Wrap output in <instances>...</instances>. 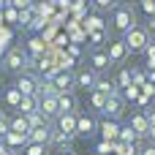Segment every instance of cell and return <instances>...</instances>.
<instances>
[{"instance_id":"bcb514c9","label":"cell","mask_w":155,"mask_h":155,"mask_svg":"<svg viewBox=\"0 0 155 155\" xmlns=\"http://www.w3.org/2000/svg\"><path fill=\"white\" fill-rule=\"evenodd\" d=\"M57 155H74V153H71V150H63V153H57Z\"/></svg>"},{"instance_id":"60d3db41","label":"cell","mask_w":155,"mask_h":155,"mask_svg":"<svg viewBox=\"0 0 155 155\" xmlns=\"http://www.w3.org/2000/svg\"><path fill=\"white\" fill-rule=\"evenodd\" d=\"M139 155H155V144H147V147H142Z\"/></svg>"},{"instance_id":"1f68e13d","label":"cell","mask_w":155,"mask_h":155,"mask_svg":"<svg viewBox=\"0 0 155 155\" xmlns=\"http://www.w3.org/2000/svg\"><path fill=\"white\" fill-rule=\"evenodd\" d=\"M46 22H49L46 16H33V22L27 25V30H33V33H38V30H44V27H46Z\"/></svg>"},{"instance_id":"74e56055","label":"cell","mask_w":155,"mask_h":155,"mask_svg":"<svg viewBox=\"0 0 155 155\" xmlns=\"http://www.w3.org/2000/svg\"><path fill=\"white\" fill-rule=\"evenodd\" d=\"M8 131H11V123H8V120L3 117V120H0V139H3V136H5Z\"/></svg>"},{"instance_id":"f907efd6","label":"cell","mask_w":155,"mask_h":155,"mask_svg":"<svg viewBox=\"0 0 155 155\" xmlns=\"http://www.w3.org/2000/svg\"><path fill=\"white\" fill-rule=\"evenodd\" d=\"M3 117H5V114H3V112H0V120H3Z\"/></svg>"},{"instance_id":"836d02e7","label":"cell","mask_w":155,"mask_h":155,"mask_svg":"<svg viewBox=\"0 0 155 155\" xmlns=\"http://www.w3.org/2000/svg\"><path fill=\"white\" fill-rule=\"evenodd\" d=\"M93 5H95V11H112V8H117V0H93Z\"/></svg>"},{"instance_id":"cb8c5ba5","label":"cell","mask_w":155,"mask_h":155,"mask_svg":"<svg viewBox=\"0 0 155 155\" xmlns=\"http://www.w3.org/2000/svg\"><path fill=\"white\" fill-rule=\"evenodd\" d=\"M106 93H101V90H90V104H93V109L95 112H101L104 109V104H106Z\"/></svg>"},{"instance_id":"484cf974","label":"cell","mask_w":155,"mask_h":155,"mask_svg":"<svg viewBox=\"0 0 155 155\" xmlns=\"http://www.w3.org/2000/svg\"><path fill=\"white\" fill-rule=\"evenodd\" d=\"M117 139H120V142H125V144H134V142L139 139V134H136V131H134V128L128 125V128H120V134H117Z\"/></svg>"},{"instance_id":"5b68a950","label":"cell","mask_w":155,"mask_h":155,"mask_svg":"<svg viewBox=\"0 0 155 155\" xmlns=\"http://www.w3.org/2000/svg\"><path fill=\"white\" fill-rule=\"evenodd\" d=\"M123 109H125V98H123L120 93H114V95H109V98H106V104H104L101 114H104V117H109V120H120V117H123Z\"/></svg>"},{"instance_id":"4316f807","label":"cell","mask_w":155,"mask_h":155,"mask_svg":"<svg viewBox=\"0 0 155 155\" xmlns=\"http://www.w3.org/2000/svg\"><path fill=\"white\" fill-rule=\"evenodd\" d=\"M117 90H125V87H131V71L128 68H120V74H117Z\"/></svg>"},{"instance_id":"ffe728a7","label":"cell","mask_w":155,"mask_h":155,"mask_svg":"<svg viewBox=\"0 0 155 155\" xmlns=\"http://www.w3.org/2000/svg\"><path fill=\"white\" fill-rule=\"evenodd\" d=\"M3 142L14 150V147H25V144H27V136H25V134H16V131H8V134L3 136Z\"/></svg>"},{"instance_id":"816d5d0a","label":"cell","mask_w":155,"mask_h":155,"mask_svg":"<svg viewBox=\"0 0 155 155\" xmlns=\"http://www.w3.org/2000/svg\"><path fill=\"white\" fill-rule=\"evenodd\" d=\"M131 3H139V0H131Z\"/></svg>"},{"instance_id":"8d00e7d4","label":"cell","mask_w":155,"mask_h":155,"mask_svg":"<svg viewBox=\"0 0 155 155\" xmlns=\"http://www.w3.org/2000/svg\"><path fill=\"white\" fill-rule=\"evenodd\" d=\"M95 153L98 155H109V153H114V144H112V142H101V144L95 147Z\"/></svg>"},{"instance_id":"ac0fdd59","label":"cell","mask_w":155,"mask_h":155,"mask_svg":"<svg viewBox=\"0 0 155 155\" xmlns=\"http://www.w3.org/2000/svg\"><path fill=\"white\" fill-rule=\"evenodd\" d=\"M93 90H101V93H106V95H114V93H120V90H117V84H114L112 79L101 76V74H98V79H95V87H93Z\"/></svg>"},{"instance_id":"9c48e42d","label":"cell","mask_w":155,"mask_h":155,"mask_svg":"<svg viewBox=\"0 0 155 155\" xmlns=\"http://www.w3.org/2000/svg\"><path fill=\"white\" fill-rule=\"evenodd\" d=\"M98 131V123L90 114H76V136H93Z\"/></svg>"},{"instance_id":"2e32d148","label":"cell","mask_w":155,"mask_h":155,"mask_svg":"<svg viewBox=\"0 0 155 155\" xmlns=\"http://www.w3.org/2000/svg\"><path fill=\"white\" fill-rule=\"evenodd\" d=\"M90 63H93V71H106L109 65H112V60H109V54L106 52H93V57H90Z\"/></svg>"},{"instance_id":"f1b7e54d","label":"cell","mask_w":155,"mask_h":155,"mask_svg":"<svg viewBox=\"0 0 155 155\" xmlns=\"http://www.w3.org/2000/svg\"><path fill=\"white\" fill-rule=\"evenodd\" d=\"M19 101H22V93H19L16 87H8V93H5V104L16 109V106H19Z\"/></svg>"},{"instance_id":"e575fe53","label":"cell","mask_w":155,"mask_h":155,"mask_svg":"<svg viewBox=\"0 0 155 155\" xmlns=\"http://www.w3.org/2000/svg\"><path fill=\"white\" fill-rule=\"evenodd\" d=\"M3 19H5V22H14V25H16V19H19V11H16L14 5H5V11H3Z\"/></svg>"},{"instance_id":"ee69618b","label":"cell","mask_w":155,"mask_h":155,"mask_svg":"<svg viewBox=\"0 0 155 155\" xmlns=\"http://www.w3.org/2000/svg\"><path fill=\"white\" fill-rule=\"evenodd\" d=\"M144 114H147V120H150V125H155V109H147Z\"/></svg>"},{"instance_id":"6da1fadb","label":"cell","mask_w":155,"mask_h":155,"mask_svg":"<svg viewBox=\"0 0 155 155\" xmlns=\"http://www.w3.org/2000/svg\"><path fill=\"white\" fill-rule=\"evenodd\" d=\"M112 27H114V33H120V35H125L131 27H136V14H134V8H131V5H117V8H112Z\"/></svg>"},{"instance_id":"f35d334b","label":"cell","mask_w":155,"mask_h":155,"mask_svg":"<svg viewBox=\"0 0 155 155\" xmlns=\"http://www.w3.org/2000/svg\"><path fill=\"white\" fill-rule=\"evenodd\" d=\"M142 5H144V11L147 14H155V0H139Z\"/></svg>"},{"instance_id":"e0dca14e","label":"cell","mask_w":155,"mask_h":155,"mask_svg":"<svg viewBox=\"0 0 155 155\" xmlns=\"http://www.w3.org/2000/svg\"><path fill=\"white\" fill-rule=\"evenodd\" d=\"M19 114H30V112H38V95H22L19 101Z\"/></svg>"},{"instance_id":"7402d4cb","label":"cell","mask_w":155,"mask_h":155,"mask_svg":"<svg viewBox=\"0 0 155 155\" xmlns=\"http://www.w3.org/2000/svg\"><path fill=\"white\" fill-rule=\"evenodd\" d=\"M25 117H27V125H30V131H33V128H41V125H49V123H52V120H49V117H44L41 112H30V114H25Z\"/></svg>"},{"instance_id":"7bdbcfd3","label":"cell","mask_w":155,"mask_h":155,"mask_svg":"<svg viewBox=\"0 0 155 155\" xmlns=\"http://www.w3.org/2000/svg\"><path fill=\"white\" fill-rule=\"evenodd\" d=\"M68 54H71V57H79V46H76V44H68Z\"/></svg>"},{"instance_id":"f6af8a7d","label":"cell","mask_w":155,"mask_h":155,"mask_svg":"<svg viewBox=\"0 0 155 155\" xmlns=\"http://www.w3.org/2000/svg\"><path fill=\"white\" fill-rule=\"evenodd\" d=\"M147 139H150V144H155V125H150V131H147Z\"/></svg>"},{"instance_id":"f546056e","label":"cell","mask_w":155,"mask_h":155,"mask_svg":"<svg viewBox=\"0 0 155 155\" xmlns=\"http://www.w3.org/2000/svg\"><path fill=\"white\" fill-rule=\"evenodd\" d=\"M25 155H46V144H35V142H27V144H25Z\"/></svg>"},{"instance_id":"4dcf8cb0","label":"cell","mask_w":155,"mask_h":155,"mask_svg":"<svg viewBox=\"0 0 155 155\" xmlns=\"http://www.w3.org/2000/svg\"><path fill=\"white\" fill-rule=\"evenodd\" d=\"M33 8H25V11H19V19H16V25H22V27H27L30 22H33Z\"/></svg>"},{"instance_id":"8fae6325","label":"cell","mask_w":155,"mask_h":155,"mask_svg":"<svg viewBox=\"0 0 155 155\" xmlns=\"http://www.w3.org/2000/svg\"><path fill=\"white\" fill-rule=\"evenodd\" d=\"M95 79H98V71H90V68H82V71L74 74L76 87H84V90H93L95 87Z\"/></svg>"},{"instance_id":"4fadbf2b","label":"cell","mask_w":155,"mask_h":155,"mask_svg":"<svg viewBox=\"0 0 155 155\" xmlns=\"http://www.w3.org/2000/svg\"><path fill=\"white\" fill-rule=\"evenodd\" d=\"M49 139H52V123L49 125H41V128H33L27 134V142H35V144H46L49 147Z\"/></svg>"},{"instance_id":"d590c367","label":"cell","mask_w":155,"mask_h":155,"mask_svg":"<svg viewBox=\"0 0 155 155\" xmlns=\"http://www.w3.org/2000/svg\"><path fill=\"white\" fill-rule=\"evenodd\" d=\"M8 5H14L16 11H25V8H33L35 0H8Z\"/></svg>"},{"instance_id":"44dd1931","label":"cell","mask_w":155,"mask_h":155,"mask_svg":"<svg viewBox=\"0 0 155 155\" xmlns=\"http://www.w3.org/2000/svg\"><path fill=\"white\" fill-rule=\"evenodd\" d=\"M8 123H11V131H16V134H25V136L30 134V125H27V117H25V114H16V117H11Z\"/></svg>"},{"instance_id":"ba28073f","label":"cell","mask_w":155,"mask_h":155,"mask_svg":"<svg viewBox=\"0 0 155 155\" xmlns=\"http://www.w3.org/2000/svg\"><path fill=\"white\" fill-rule=\"evenodd\" d=\"M38 112L49 120H54L60 114V106H57V93L54 95H38Z\"/></svg>"},{"instance_id":"5bb4252c","label":"cell","mask_w":155,"mask_h":155,"mask_svg":"<svg viewBox=\"0 0 155 155\" xmlns=\"http://www.w3.org/2000/svg\"><path fill=\"white\" fill-rule=\"evenodd\" d=\"M128 125H131V128L139 134V139H142V136H147V131H150V120H147V114H144V112L134 114V117L128 120Z\"/></svg>"},{"instance_id":"7dc6e473","label":"cell","mask_w":155,"mask_h":155,"mask_svg":"<svg viewBox=\"0 0 155 155\" xmlns=\"http://www.w3.org/2000/svg\"><path fill=\"white\" fill-rule=\"evenodd\" d=\"M5 5H8V0H0V8H5Z\"/></svg>"},{"instance_id":"d6a6232c","label":"cell","mask_w":155,"mask_h":155,"mask_svg":"<svg viewBox=\"0 0 155 155\" xmlns=\"http://www.w3.org/2000/svg\"><path fill=\"white\" fill-rule=\"evenodd\" d=\"M131 84L144 87V84H147V74H144V71H131Z\"/></svg>"},{"instance_id":"d6986e66","label":"cell","mask_w":155,"mask_h":155,"mask_svg":"<svg viewBox=\"0 0 155 155\" xmlns=\"http://www.w3.org/2000/svg\"><path fill=\"white\" fill-rule=\"evenodd\" d=\"M27 52H30V57H41V54L46 52V41L38 38V35L30 38V41H27Z\"/></svg>"},{"instance_id":"681fc988","label":"cell","mask_w":155,"mask_h":155,"mask_svg":"<svg viewBox=\"0 0 155 155\" xmlns=\"http://www.w3.org/2000/svg\"><path fill=\"white\" fill-rule=\"evenodd\" d=\"M0 22H3V11H0Z\"/></svg>"},{"instance_id":"52a82bcc","label":"cell","mask_w":155,"mask_h":155,"mask_svg":"<svg viewBox=\"0 0 155 155\" xmlns=\"http://www.w3.org/2000/svg\"><path fill=\"white\" fill-rule=\"evenodd\" d=\"M109 60H112V65H123L125 60H128V54H131V49H128V44L120 38V41H112L109 44Z\"/></svg>"},{"instance_id":"83f0119b","label":"cell","mask_w":155,"mask_h":155,"mask_svg":"<svg viewBox=\"0 0 155 155\" xmlns=\"http://www.w3.org/2000/svg\"><path fill=\"white\" fill-rule=\"evenodd\" d=\"M114 153H117V155H139V150H136V144L117 142V144H114Z\"/></svg>"},{"instance_id":"c3c4849f","label":"cell","mask_w":155,"mask_h":155,"mask_svg":"<svg viewBox=\"0 0 155 155\" xmlns=\"http://www.w3.org/2000/svg\"><path fill=\"white\" fill-rule=\"evenodd\" d=\"M0 54H5V46H3V44H0Z\"/></svg>"},{"instance_id":"9a60e30c","label":"cell","mask_w":155,"mask_h":155,"mask_svg":"<svg viewBox=\"0 0 155 155\" xmlns=\"http://www.w3.org/2000/svg\"><path fill=\"white\" fill-rule=\"evenodd\" d=\"M57 131H65V134H74L76 136V114H57Z\"/></svg>"},{"instance_id":"7c38bea8","label":"cell","mask_w":155,"mask_h":155,"mask_svg":"<svg viewBox=\"0 0 155 155\" xmlns=\"http://www.w3.org/2000/svg\"><path fill=\"white\" fill-rule=\"evenodd\" d=\"M60 114H76V95L74 93H57Z\"/></svg>"},{"instance_id":"7a4b0ae2","label":"cell","mask_w":155,"mask_h":155,"mask_svg":"<svg viewBox=\"0 0 155 155\" xmlns=\"http://www.w3.org/2000/svg\"><path fill=\"white\" fill-rule=\"evenodd\" d=\"M27 63H30V57H27V52L19 49V46L8 49L5 57H3V65H5V71H11V74H22V71H27Z\"/></svg>"},{"instance_id":"b9f144b4","label":"cell","mask_w":155,"mask_h":155,"mask_svg":"<svg viewBox=\"0 0 155 155\" xmlns=\"http://www.w3.org/2000/svg\"><path fill=\"white\" fill-rule=\"evenodd\" d=\"M0 155H14V153H11V147H8L3 139H0Z\"/></svg>"},{"instance_id":"603a6c76","label":"cell","mask_w":155,"mask_h":155,"mask_svg":"<svg viewBox=\"0 0 155 155\" xmlns=\"http://www.w3.org/2000/svg\"><path fill=\"white\" fill-rule=\"evenodd\" d=\"M98 30H106V25H104L101 14H90L87 16V33H98Z\"/></svg>"},{"instance_id":"ab89813d","label":"cell","mask_w":155,"mask_h":155,"mask_svg":"<svg viewBox=\"0 0 155 155\" xmlns=\"http://www.w3.org/2000/svg\"><path fill=\"white\" fill-rule=\"evenodd\" d=\"M104 35H106L104 30H98V33H90V38H93V44H95V46H98V44L104 41Z\"/></svg>"},{"instance_id":"277c9868","label":"cell","mask_w":155,"mask_h":155,"mask_svg":"<svg viewBox=\"0 0 155 155\" xmlns=\"http://www.w3.org/2000/svg\"><path fill=\"white\" fill-rule=\"evenodd\" d=\"M38 82H41L38 74H33V71H22L14 87H16L22 95H38Z\"/></svg>"},{"instance_id":"d4e9b609","label":"cell","mask_w":155,"mask_h":155,"mask_svg":"<svg viewBox=\"0 0 155 155\" xmlns=\"http://www.w3.org/2000/svg\"><path fill=\"white\" fill-rule=\"evenodd\" d=\"M71 139H74V134H65V131L52 128V139H49V144H71Z\"/></svg>"},{"instance_id":"3957f363","label":"cell","mask_w":155,"mask_h":155,"mask_svg":"<svg viewBox=\"0 0 155 155\" xmlns=\"http://www.w3.org/2000/svg\"><path fill=\"white\" fill-rule=\"evenodd\" d=\"M125 44H128V49L131 52H144L147 46H150V30L147 27H131L128 33H125V38H123Z\"/></svg>"},{"instance_id":"30bf717a","label":"cell","mask_w":155,"mask_h":155,"mask_svg":"<svg viewBox=\"0 0 155 155\" xmlns=\"http://www.w3.org/2000/svg\"><path fill=\"white\" fill-rule=\"evenodd\" d=\"M98 131H101L104 142H117V134H120V123H117V120H109V117H104V120L98 123Z\"/></svg>"},{"instance_id":"8992f818","label":"cell","mask_w":155,"mask_h":155,"mask_svg":"<svg viewBox=\"0 0 155 155\" xmlns=\"http://www.w3.org/2000/svg\"><path fill=\"white\" fill-rule=\"evenodd\" d=\"M52 84L57 87V93H74V87H76L74 74H71L68 68H57V71L52 74Z\"/></svg>"}]
</instances>
